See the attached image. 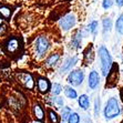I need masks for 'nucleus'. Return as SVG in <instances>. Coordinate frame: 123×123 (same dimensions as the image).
<instances>
[{
  "instance_id": "f257e3e1",
  "label": "nucleus",
  "mask_w": 123,
  "mask_h": 123,
  "mask_svg": "<svg viewBox=\"0 0 123 123\" xmlns=\"http://www.w3.org/2000/svg\"><path fill=\"white\" fill-rule=\"evenodd\" d=\"M99 57L101 60V71L104 77L108 75V73L111 70L112 67V58L110 55V52L108 51V49L105 47H100L99 48Z\"/></svg>"
},
{
  "instance_id": "f03ea898",
  "label": "nucleus",
  "mask_w": 123,
  "mask_h": 123,
  "mask_svg": "<svg viewBox=\"0 0 123 123\" xmlns=\"http://www.w3.org/2000/svg\"><path fill=\"white\" fill-rule=\"evenodd\" d=\"M120 113H121V108H120V104H119L117 100L115 98H111L106 102L105 109H104V117L108 120H111V119L117 117Z\"/></svg>"
},
{
  "instance_id": "7ed1b4c3",
  "label": "nucleus",
  "mask_w": 123,
  "mask_h": 123,
  "mask_svg": "<svg viewBox=\"0 0 123 123\" xmlns=\"http://www.w3.org/2000/svg\"><path fill=\"white\" fill-rule=\"evenodd\" d=\"M34 48L36 52L39 57H42L49 49V41L46 37H38L36 42H34Z\"/></svg>"
},
{
  "instance_id": "20e7f679",
  "label": "nucleus",
  "mask_w": 123,
  "mask_h": 123,
  "mask_svg": "<svg viewBox=\"0 0 123 123\" xmlns=\"http://www.w3.org/2000/svg\"><path fill=\"white\" fill-rule=\"evenodd\" d=\"M75 21L77 20H75L74 14L73 13H68L61 19L60 22H59V25H60V27L64 30V31H68V30H70L72 27H74Z\"/></svg>"
},
{
  "instance_id": "39448f33",
  "label": "nucleus",
  "mask_w": 123,
  "mask_h": 123,
  "mask_svg": "<svg viewBox=\"0 0 123 123\" xmlns=\"http://www.w3.org/2000/svg\"><path fill=\"white\" fill-rule=\"evenodd\" d=\"M84 79V73L81 70H75L72 71L68 77V82L72 86H80Z\"/></svg>"
},
{
  "instance_id": "423d86ee",
  "label": "nucleus",
  "mask_w": 123,
  "mask_h": 123,
  "mask_svg": "<svg viewBox=\"0 0 123 123\" xmlns=\"http://www.w3.org/2000/svg\"><path fill=\"white\" fill-rule=\"evenodd\" d=\"M77 61H78V58L77 57H73V58L68 59V60L66 61V63H63V66L61 67L60 72H61V73H66V72L70 71V70L72 69V67L77 63Z\"/></svg>"
},
{
  "instance_id": "0eeeda50",
  "label": "nucleus",
  "mask_w": 123,
  "mask_h": 123,
  "mask_svg": "<svg viewBox=\"0 0 123 123\" xmlns=\"http://www.w3.org/2000/svg\"><path fill=\"white\" fill-rule=\"evenodd\" d=\"M99 81H100V77L98 74L97 71H92L89 75V86L90 89H95L99 84Z\"/></svg>"
},
{
  "instance_id": "6e6552de",
  "label": "nucleus",
  "mask_w": 123,
  "mask_h": 123,
  "mask_svg": "<svg viewBox=\"0 0 123 123\" xmlns=\"http://www.w3.org/2000/svg\"><path fill=\"white\" fill-rule=\"evenodd\" d=\"M19 78H20L21 82H22L27 88H29V89H32V88H33V80H32V77L30 74H27V73L20 74Z\"/></svg>"
},
{
  "instance_id": "1a4fd4ad",
  "label": "nucleus",
  "mask_w": 123,
  "mask_h": 123,
  "mask_svg": "<svg viewBox=\"0 0 123 123\" xmlns=\"http://www.w3.org/2000/svg\"><path fill=\"white\" fill-rule=\"evenodd\" d=\"M49 88H50V83H49V81L47 79H44V78L39 79V81H38V89H39V91L47 92L49 90Z\"/></svg>"
},
{
  "instance_id": "9d476101",
  "label": "nucleus",
  "mask_w": 123,
  "mask_h": 123,
  "mask_svg": "<svg viewBox=\"0 0 123 123\" xmlns=\"http://www.w3.org/2000/svg\"><path fill=\"white\" fill-rule=\"evenodd\" d=\"M79 105H80L83 110H86L89 108L90 100H89V98H88V95L82 94L80 98H79Z\"/></svg>"
},
{
  "instance_id": "9b49d317",
  "label": "nucleus",
  "mask_w": 123,
  "mask_h": 123,
  "mask_svg": "<svg viewBox=\"0 0 123 123\" xmlns=\"http://www.w3.org/2000/svg\"><path fill=\"white\" fill-rule=\"evenodd\" d=\"M19 47V42H18L17 39H11V40L8 41V44H7V49H8L10 52L16 51Z\"/></svg>"
},
{
  "instance_id": "f8f14e48",
  "label": "nucleus",
  "mask_w": 123,
  "mask_h": 123,
  "mask_svg": "<svg viewBox=\"0 0 123 123\" xmlns=\"http://www.w3.org/2000/svg\"><path fill=\"white\" fill-rule=\"evenodd\" d=\"M64 94H66L67 98H69V99H75V98L78 97L77 94V91H75L74 89H72V88H70V86H67V88H64Z\"/></svg>"
},
{
  "instance_id": "ddd939ff",
  "label": "nucleus",
  "mask_w": 123,
  "mask_h": 123,
  "mask_svg": "<svg viewBox=\"0 0 123 123\" xmlns=\"http://www.w3.org/2000/svg\"><path fill=\"white\" fill-rule=\"evenodd\" d=\"M59 55H57V53H55V55H51L50 57L48 58L46 60V63H47V66L48 67H52V66H55V63L58 62V60H59Z\"/></svg>"
},
{
  "instance_id": "4468645a",
  "label": "nucleus",
  "mask_w": 123,
  "mask_h": 123,
  "mask_svg": "<svg viewBox=\"0 0 123 123\" xmlns=\"http://www.w3.org/2000/svg\"><path fill=\"white\" fill-rule=\"evenodd\" d=\"M115 29L120 34H123V14H121L115 22Z\"/></svg>"
},
{
  "instance_id": "2eb2a0df",
  "label": "nucleus",
  "mask_w": 123,
  "mask_h": 123,
  "mask_svg": "<svg viewBox=\"0 0 123 123\" xmlns=\"http://www.w3.org/2000/svg\"><path fill=\"white\" fill-rule=\"evenodd\" d=\"M34 114H36V117H37L39 121H42L43 120V111L41 109V106L39 104L34 105Z\"/></svg>"
},
{
  "instance_id": "dca6fc26",
  "label": "nucleus",
  "mask_w": 123,
  "mask_h": 123,
  "mask_svg": "<svg viewBox=\"0 0 123 123\" xmlns=\"http://www.w3.org/2000/svg\"><path fill=\"white\" fill-rule=\"evenodd\" d=\"M68 122L69 123H79L80 122V117H79V114L75 113V112H73V113L71 112L68 117Z\"/></svg>"
},
{
  "instance_id": "f3484780",
  "label": "nucleus",
  "mask_w": 123,
  "mask_h": 123,
  "mask_svg": "<svg viewBox=\"0 0 123 123\" xmlns=\"http://www.w3.org/2000/svg\"><path fill=\"white\" fill-rule=\"evenodd\" d=\"M112 28V21L110 18H106V19H104L103 20V30H104V32H109L110 30H111Z\"/></svg>"
},
{
  "instance_id": "a211bd4d",
  "label": "nucleus",
  "mask_w": 123,
  "mask_h": 123,
  "mask_svg": "<svg viewBox=\"0 0 123 123\" xmlns=\"http://www.w3.org/2000/svg\"><path fill=\"white\" fill-rule=\"evenodd\" d=\"M81 31H78V33L74 36V39H73V41H72V43H73V46H74V48H79L81 44Z\"/></svg>"
},
{
  "instance_id": "6ab92c4d",
  "label": "nucleus",
  "mask_w": 123,
  "mask_h": 123,
  "mask_svg": "<svg viewBox=\"0 0 123 123\" xmlns=\"http://www.w3.org/2000/svg\"><path fill=\"white\" fill-rule=\"evenodd\" d=\"M61 91H62V86L59 84V83H55L53 86H52L51 88V92H52V94L53 95H58V94H60Z\"/></svg>"
},
{
  "instance_id": "aec40b11",
  "label": "nucleus",
  "mask_w": 123,
  "mask_h": 123,
  "mask_svg": "<svg viewBox=\"0 0 123 123\" xmlns=\"http://www.w3.org/2000/svg\"><path fill=\"white\" fill-rule=\"evenodd\" d=\"M49 115H50V120H51L52 123H59V117H58L57 113L53 111H49Z\"/></svg>"
},
{
  "instance_id": "412c9836",
  "label": "nucleus",
  "mask_w": 123,
  "mask_h": 123,
  "mask_svg": "<svg viewBox=\"0 0 123 123\" xmlns=\"http://www.w3.org/2000/svg\"><path fill=\"white\" fill-rule=\"evenodd\" d=\"M97 28H98L97 21H92V22L89 25V30H90V32L93 34H95V32H97Z\"/></svg>"
},
{
  "instance_id": "4be33fe9",
  "label": "nucleus",
  "mask_w": 123,
  "mask_h": 123,
  "mask_svg": "<svg viewBox=\"0 0 123 123\" xmlns=\"http://www.w3.org/2000/svg\"><path fill=\"white\" fill-rule=\"evenodd\" d=\"M70 113H71V109H70V108H63V110H62V119L63 120H68Z\"/></svg>"
},
{
  "instance_id": "5701e85b",
  "label": "nucleus",
  "mask_w": 123,
  "mask_h": 123,
  "mask_svg": "<svg viewBox=\"0 0 123 123\" xmlns=\"http://www.w3.org/2000/svg\"><path fill=\"white\" fill-rule=\"evenodd\" d=\"M52 101H53V103H55V105L59 106V108L63 106V100L61 99V98H53V99H52Z\"/></svg>"
},
{
  "instance_id": "b1692460",
  "label": "nucleus",
  "mask_w": 123,
  "mask_h": 123,
  "mask_svg": "<svg viewBox=\"0 0 123 123\" xmlns=\"http://www.w3.org/2000/svg\"><path fill=\"white\" fill-rule=\"evenodd\" d=\"M112 5H113L112 0H103V2H102V7H103L104 9H109V8H111Z\"/></svg>"
},
{
  "instance_id": "393cba45",
  "label": "nucleus",
  "mask_w": 123,
  "mask_h": 123,
  "mask_svg": "<svg viewBox=\"0 0 123 123\" xmlns=\"http://www.w3.org/2000/svg\"><path fill=\"white\" fill-rule=\"evenodd\" d=\"M99 111H100V100H99V98H98L97 100H95V108H94L95 115L99 114Z\"/></svg>"
},
{
  "instance_id": "a878e982",
  "label": "nucleus",
  "mask_w": 123,
  "mask_h": 123,
  "mask_svg": "<svg viewBox=\"0 0 123 123\" xmlns=\"http://www.w3.org/2000/svg\"><path fill=\"white\" fill-rule=\"evenodd\" d=\"M0 12L5 16V17L8 18L9 16H10V10H9L8 8H0Z\"/></svg>"
},
{
  "instance_id": "bb28decb",
  "label": "nucleus",
  "mask_w": 123,
  "mask_h": 123,
  "mask_svg": "<svg viewBox=\"0 0 123 123\" xmlns=\"http://www.w3.org/2000/svg\"><path fill=\"white\" fill-rule=\"evenodd\" d=\"M115 2L119 7H122L123 6V0H115Z\"/></svg>"
},
{
  "instance_id": "cd10ccee",
  "label": "nucleus",
  "mask_w": 123,
  "mask_h": 123,
  "mask_svg": "<svg viewBox=\"0 0 123 123\" xmlns=\"http://www.w3.org/2000/svg\"><path fill=\"white\" fill-rule=\"evenodd\" d=\"M5 30H6V28H5V27H0V34L2 33V32L5 31Z\"/></svg>"
},
{
  "instance_id": "c85d7f7f",
  "label": "nucleus",
  "mask_w": 123,
  "mask_h": 123,
  "mask_svg": "<svg viewBox=\"0 0 123 123\" xmlns=\"http://www.w3.org/2000/svg\"><path fill=\"white\" fill-rule=\"evenodd\" d=\"M122 123H123V122H122Z\"/></svg>"
}]
</instances>
